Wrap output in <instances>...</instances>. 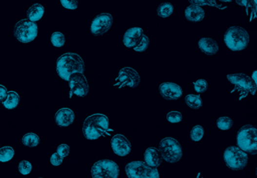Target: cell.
Masks as SVG:
<instances>
[{"label": "cell", "instance_id": "6da1fadb", "mask_svg": "<svg viewBox=\"0 0 257 178\" xmlns=\"http://www.w3.org/2000/svg\"><path fill=\"white\" fill-rule=\"evenodd\" d=\"M57 71L59 77L70 81L76 75H81L84 71V62L80 55L75 52H66L57 61Z\"/></svg>", "mask_w": 257, "mask_h": 178}, {"label": "cell", "instance_id": "7a4b0ae2", "mask_svg": "<svg viewBox=\"0 0 257 178\" xmlns=\"http://www.w3.org/2000/svg\"><path fill=\"white\" fill-rule=\"evenodd\" d=\"M112 132L107 115L93 113L89 115L83 123V133L88 140H96L102 135L109 136Z\"/></svg>", "mask_w": 257, "mask_h": 178}, {"label": "cell", "instance_id": "3957f363", "mask_svg": "<svg viewBox=\"0 0 257 178\" xmlns=\"http://www.w3.org/2000/svg\"><path fill=\"white\" fill-rule=\"evenodd\" d=\"M159 150L164 161L175 163L182 157V148L179 142L171 136L164 137L159 143Z\"/></svg>", "mask_w": 257, "mask_h": 178}, {"label": "cell", "instance_id": "277c9868", "mask_svg": "<svg viewBox=\"0 0 257 178\" xmlns=\"http://www.w3.org/2000/svg\"><path fill=\"white\" fill-rule=\"evenodd\" d=\"M224 42L230 50L241 51L249 42L248 32L241 27H231L224 35Z\"/></svg>", "mask_w": 257, "mask_h": 178}, {"label": "cell", "instance_id": "5b68a950", "mask_svg": "<svg viewBox=\"0 0 257 178\" xmlns=\"http://www.w3.org/2000/svg\"><path fill=\"white\" fill-rule=\"evenodd\" d=\"M126 174L129 178H160L157 168L151 167L140 160L130 162L126 166Z\"/></svg>", "mask_w": 257, "mask_h": 178}, {"label": "cell", "instance_id": "8992f818", "mask_svg": "<svg viewBox=\"0 0 257 178\" xmlns=\"http://www.w3.org/2000/svg\"><path fill=\"white\" fill-rule=\"evenodd\" d=\"M14 33L17 40L22 43H29L37 38L39 27L36 22L22 19L16 23Z\"/></svg>", "mask_w": 257, "mask_h": 178}, {"label": "cell", "instance_id": "52a82bcc", "mask_svg": "<svg viewBox=\"0 0 257 178\" xmlns=\"http://www.w3.org/2000/svg\"><path fill=\"white\" fill-rule=\"evenodd\" d=\"M119 166L113 160H99V161H97L92 167L93 178H119Z\"/></svg>", "mask_w": 257, "mask_h": 178}, {"label": "cell", "instance_id": "ba28073f", "mask_svg": "<svg viewBox=\"0 0 257 178\" xmlns=\"http://www.w3.org/2000/svg\"><path fill=\"white\" fill-rule=\"evenodd\" d=\"M224 161L226 165L233 169L238 170L243 168L247 164V153L236 146H230L228 147L223 154Z\"/></svg>", "mask_w": 257, "mask_h": 178}, {"label": "cell", "instance_id": "9c48e42d", "mask_svg": "<svg viewBox=\"0 0 257 178\" xmlns=\"http://www.w3.org/2000/svg\"><path fill=\"white\" fill-rule=\"evenodd\" d=\"M141 77L138 71L135 68L126 66L119 71L115 79V86L117 88H123L126 86L137 87L140 84Z\"/></svg>", "mask_w": 257, "mask_h": 178}, {"label": "cell", "instance_id": "30bf717a", "mask_svg": "<svg viewBox=\"0 0 257 178\" xmlns=\"http://www.w3.org/2000/svg\"><path fill=\"white\" fill-rule=\"evenodd\" d=\"M237 144L243 151H254L257 148V130L255 127H244L237 134Z\"/></svg>", "mask_w": 257, "mask_h": 178}, {"label": "cell", "instance_id": "8fae6325", "mask_svg": "<svg viewBox=\"0 0 257 178\" xmlns=\"http://www.w3.org/2000/svg\"><path fill=\"white\" fill-rule=\"evenodd\" d=\"M113 22L114 19L111 14H99L96 17L91 24V32L96 35V36H101V35H104L111 29Z\"/></svg>", "mask_w": 257, "mask_h": 178}, {"label": "cell", "instance_id": "7c38bea8", "mask_svg": "<svg viewBox=\"0 0 257 178\" xmlns=\"http://www.w3.org/2000/svg\"><path fill=\"white\" fill-rule=\"evenodd\" d=\"M227 79L229 80L231 84L238 87L243 92H246V93L251 92L253 95L255 94L256 85L252 82L251 78L247 76L246 74L240 73V72L231 73L227 76Z\"/></svg>", "mask_w": 257, "mask_h": 178}, {"label": "cell", "instance_id": "4fadbf2b", "mask_svg": "<svg viewBox=\"0 0 257 178\" xmlns=\"http://www.w3.org/2000/svg\"><path fill=\"white\" fill-rule=\"evenodd\" d=\"M111 146H112L113 151L118 156L125 157V156L129 155L130 152H131V143H130V141L128 140V138L125 135H123L121 133L115 134L112 137Z\"/></svg>", "mask_w": 257, "mask_h": 178}, {"label": "cell", "instance_id": "5bb4252c", "mask_svg": "<svg viewBox=\"0 0 257 178\" xmlns=\"http://www.w3.org/2000/svg\"><path fill=\"white\" fill-rule=\"evenodd\" d=\"M70 88H71V96L73 94L77 96H85L88 94L90 87L87 81V78L81 75H76L70 80Z\"/></svg>", "mask_w": 257, "mask_h": 178}, {"label": "cell", "instance_id": "9a60e30c", "mask_svg": "<svg viewBox=\"0 0 257 178\" xmlns=\"http://www.w3.org/2000/svg\"><path fill=\"white\" fill-rule=\"evenodd\" d=\"M159 90L161 95L167 100H176L179 99L182 94V88L173 82H164L159 86Z\"/></svg>", "mask_w": 257, "mask_h": 178}, {"label": "cell", "instance_id": "2e32d148", "mask_svg": "<svg viewBox=\"0 0 257 178\" xmlns=\"http://www.w3.org/2000/svg\"><path fill=\"white\" fill-rule=\"evenodd\" d=\"M143 35H144L143 28L139 26H134L128 29L124 34V38H123L124 45L128 48H134Z\"/></svg>", "mask_w": 257, "mask_h": 178}, {"label": "cell", "instance_id": "e0dca14e", "mask_svg": "<svg viewBox=\"0 0 257 178\" xmlns=\"http://www.w3.org/2000/svg\"><path fill=\"white\" fill-rule=\"evenodd\" d=\"M55 119L58 125L61 127H67L75 121V112L73 109L68 107H61L57 111Z\"/></svg>", "mask_w": 257, "mask_h": 178}, {"label": "cell", "instance_id": "ac0fdd59", "mask_svg": "<svg viewBox=\"0 0 257 178\" xmlns=\"http://www.w3.org/2000/svg\"><path fill=\"white\" fill-rule=\"evenodd\" d=\"M185 17L189 21L199 22V21H202L204 19L205 11L201 6L194 3V4H191L186 8Z\"/></svg>", "mask_w": 257, "mask_h": 178}, {"label": "cell", "instance_id": "d6986e66", "mask_svg": "<svg viewBox=\"0 0 257 178\" xmlns=\"http://www.w3.org/2000/svg\"><path fill=\"white\" fill-rule=\"evenodd\" d=\"M70 153V146L65 143H60L57 151L50 156V163L54 166H59L62 164L63 159Z\"/></svg>", "mask_w": 257, "mask_h": 178}, {"label": "cell", "instance_id": "ffe728a7", "mask_svg": "<svg viewBox=\"0 0 257 178\" xmlns=\"http://www.w3.org/2000/svg\"><path fill=\"white\" fill-rule=\"evenodd\" d=\"M198 45L199 48L203 52L207 53V54H214L219 49L217 42L210 37H202L201 39H199Z\"/></svg>", "mask_w": 257, "mask_h": 178}, {"label": "cell", "instance_id": "44dd1931", "mask_svg": "<svg viewBox=\"0 0 257 178\" xmlns=\"http://www.w3.org/2000/svg\"><path fill=\"white\" fill-rule=\"evenodd\" d=\"M145 163L151 167L156 168L160 165V159L158 155V151L155 147H150L145 151L144 154Z\"/></svg>", "mask_w": 257, "mask_h": 178}, {"label": "cell", "instance_id": "7402d4cb", "mask_svg": "<svg viewBox=\"0 0 257 178\" xmlns=\"http://www.w3.org/2000/svg\"><path fill=\"white\" fill-rule=\"evenodd\" d=\"M44 14V7L40 4H33L29 7L28 12H27V16H28V20L31 22H36L40 20Z\"/></svg>", "mask_w": 257, "mask_h": 178}, {"label": "cell", "instance_id": "603a6c76", "mask_svg": "<svg viewBox=\"0 0 257 178\" xmlns=\"http://www.w3.org/2000/svg\"><path fill=\"white\" fill-rule=\"evenodd\" d=\"M20 103V94L14 90L7 92V95L3 101V106L6 109H14Z\"/></svg>", "mask_w": 257, "mask_h": 178}, {"label": "cell", "instance_id": "cb8c5ba5", "mask_svg": "<svg viewBox=\"0 0 257 178\" xmlns=\"http://www.w3.org/2000/svg\"><path fill=\"white\" fill-rule=\"evenodd\" d=\"M22 143L27 147H37L40 144V137L37 133L28 132L23 135L22 137Z\"/></svg>", "mask_w": 257, "mask_h": 178}, {"label": "cell", "instance_id": "d4e9b609", "mask_svg": "<svg viewBox=\"0 0 257 178\" xmlns=\"http://www.w3.org/2000/svg\"><path fill=\"white\" fill-rule=\"evenodd\" d=\"M15 151L11 146L5 145L0 147V162H8L14 157Z\"/></svg>", "mask_w": 257, "mask_h": 178}, {"label": "cell", "instance_id": "484cf974", "mask_svg": "<svg viewBox=\"0 0 257 178\" xmlns=\"http://www.w3.org/2000/svg\"><path fill=\"white\" fill-rule=\"evenodd\" d=\"M186 103L190 108L199 109L203 104V101L202 98L197 94H188L186 96Z\"/></svg>", "mask_w": 257, "mask_h": 178}, {"label": "cell", "instance_id": "4316f807", "mask_svg": "<svg viewBox=\"0 0 257 178\" xmlns=\"http://www.w3.org/2000/svg\"><path fill=\"white\" fill-rule=\"evenodd\" d=\"M51 44H53L55 47H62L65 44V36L64 34L60 31H56L51 35Z\"/></svg>", "mask_w": 257, "mask_h": 178}, {"label": "cell", "instance_id": "83f0119b", "mask_svg": "<svg viewBox=\"0 0 257 178\" xmlns=\"http://www.w3.org/2000/svg\"><path fill=\"white\" fill-rule=\"evenodd\" d=\"M174 7L171 3H164L158 8V15L162 18H168V17L173 13Z\"/></svg>", "mask_w": 257, "mask_h": 178}, {"label": "cell", "instance_id": "f1b7e54d", "mask_svg": "<svg viewBox=\"0 0 257 178\" xmlns=\"http://www.w3.org/2000/svg\"><path fill=\"white\" fill-rule=\"evenodd\" d=\"M217 127L220 129V130H228L231 125H232V119L230 117H227V116H222L220 117L217 122Z\"/></svg>", "mask_w": 257, "mask_h": 178}, {"label": "cell", "instance_id": "f546056e", "mask_svg": "<svg viewBox=\"0 0 257 178\" xmlns=\"http://www.w3.org/2000/svg\"><path fill=\"white\" fill-rule=\"evenodd\" d=\"M203 137H204V128L202 125L197 124V125H195L191 130L190 138L193 141H200L203 139Z\"/></svg>", "mask_w": 257, "mask_h": 178}, {"label": "cell", "instance_id": "4dcf8cb0", "mask_svg": "<svg viewBox=\"0 0 257 178\" xmlns=\"http://www.w3.org/2000/svg\"><path fill=\"white\" fill-rule=\"evenodd\" d=\"M149 46V38L147 35H143V36L140 38V40L138 41V43L136 44V46L134 47V50L136 52H143L145 51Z\"/></svg>", "mask_w": 257, "mask_h": 178}, {"label": "cell", "instance_id": "1f68e13d", "mask_svg": "<svg viewBox=\"0 0 257 178\" xmlns=\"http://www.w3.org/2000/svg\"><path fill=\"white\" fill-rule=\"evenodd\" d=\"M166 118H167V120L170 123L176 124V123L181 122V120H182V114H181V112H179L177 110H171V111H169L167 113Z\"/></svg>", "mask_w": 257, "mask_h": 178}, {"label": "cell", "instance_id": "d6a6232c", "mask_svg": "<svg viewBox=\"0 0 257 178\" xmlns=\"http://www.w3.org/2000/svg\"><path fill=\"white\" fill-rule=\"evenodd\" d=\"M32 170V164L28 160H21L19 164V171L22 175H28Z\"/></svg>", "mask_w": 257, "mask_h": 178}, {"label": "cell", "instance_id": "836d02e7", "mask_svg": "<svg viewBox=\"0 0 257 178\" xmlns=\"http://www.w3.org/2000/svg\"><path fill=\"white\" fill-rule=\"evenodd\" d=\"M193 86H194V89H195L196 92L202 93V92L206 91V89L208 87V84H207V81L205 80V79H198V80H196L194 82Z\"/></svg>", "mask_w": 257, "mask_h": 178}, {"label": "cell", "instance_id": "e575fe53", "mask_svg": "<svg viewBox=\"0 0 257 178\" xmlns=\"http://www.w3.org/2000/svg\"><path fill=\"white\" fill-rule=\"evenodd\" d=\"M60 3L67 10H76L79 6L77 1H68V0H61Z\"/></svg>", "mask_w": 257, "mask_h": 178}, {"label": "cell", "instance_id": "d590c367", "mask_svg": "<svg viewBox=\"0 0 257 178\" xmlns=\"http://www.w3.org/2000/svg\"><path fill=\"white\" fill-rule=\"evenodd\" d=\"M7 92L8 91H7L6 86H4L2 84H0V101H2L6 97Z\"/></svg>", "mask_w": 257, "mask_h": 178}, {"label": "cell", "instance_id": "8d00e7d4", "mask_svg": "<svg viewBox=\"0 0 257 178\" xmlns=\"http://www.w3.org/2000/svg\"><path fill=\"white\" fill-rule=\"evenodd\" d=\"M252 82L256 85V70H254L252 73Z\"/></svg>", "mask_w": 257, "mask_h": 178}, {"label": "cell", "instance_id": "74e56055", "mask_svg": "<svg viewBox=\"0 0 257 178\" xmlns=\"http://www.w3.org/2000/svg\"><path fill=\"white\" fill-rule=\"evenodd\" d=\"M190 178H203V176H202V174L199 172V173H197V176H196V177H190Z\"/></svg>", "mask_w": 257, "mask_h": 178}, {"label": "cell", "instance_id": "f35d334b", "mask_svg": "<svg viewBox=\"0 0 257 178\" xmlns=\"http://www.w3.org/2000/svg\"><path fill=\"white\" fill-rule=\"evenodd\" d=\"M38 178H43V177H38Z\"/></svg>", "mask_w": 257, "mask_h": 178}]
</instances>
